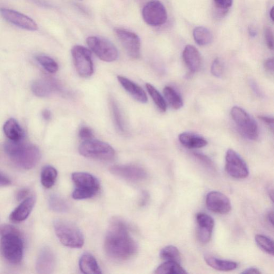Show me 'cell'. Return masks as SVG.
<instances>
[{
	"label": "cell",
	"mask_w": 274,
	"mask_h": 274,
	"mask_svg": "<svg viewBox=\"0 0 274 274\" xmlns=\"http://www.w3.org/2000/svg\"><path fill=\"white\" fill-rule=\"evenodd\" d=\"M105 252L110 258L118 261L129 259L137 251V245L131 237L129 227L123 220L113 218L104 240Z\"/></svg>",
	"instance_id": "obj_1"
},
{
	"label": "cell",
	"mask_w": 274,
	"mask_h": 274,
	"mask_svg": "<svg viewBox=\"0 0 274 274\" xmlns=\"http://www.w3.org/2000/svg\"><path fill=\"white\" fill-rule=\"evenodd\" d=\"M5 151L12 161L24 170H31L40 161L41 153L36 146L20 141L9 140L4 146Z\"/></svg>",
	"instance_id": "obj_2"
},
{
	"label": "cell",
	"mask_w": 274,
	"mask_h": 274,
	"mask_svg": "<svg viewBox=\"0 0 274 274\" xmlns=\"http://www.w3.org/2000/svg\"><path fill=\"white\" fill-rule=\"evenodd\" d=\"M0 253L8 263L19 264L23 259L24 243L20 231L2 236Z\"/></svg>",
	"instance_id": "obj_3"
},
{
	"label": "cell",
	"mask_w": 274,
	"mask_h": 274,
	"mask_svg": "<svg viewBox=\"0 0 274 274\" xmlns=\"http://www.w3.org/2000/svg\"><path fill=\"white\" fill-rule=\"evenodd\" d=\"M54 228L60 242L72 248H81L84 244V235L81 230L68 221L58 219L54 222Z\"/></svg>",
	"instance_id": "obj_4"
},
{
	"label": "cell",
	"mask_w": 274,
	"mask_h": 274,
	"mask_svg": "<svg viewBox=\"0 0 274 274\" xmlns=\"http://www.w3.org/2000/svg\"><path fill=\"white\" fill-rule=\"evenodd\" d=\"M72 180L75 185L73 198L76 200H83L94 197L100 188L99 181L93 175L87 173L77 172L72 175Z\"/></svg>",
	"instance_id": "obj_5"
},
{
	"label": "cell",
	"mask_w": 274,
	"mask_h": 274,
	"mask_svg": "<svg viewBox=\"0 0 274 274\" xmlns=\"http://www.w3.org/2000/svg\"><path fill=\"white\" fill-rule=\"evenodd\" d=\"M79 152L84 157L105 161L113 160L116 154L110 145L93 139L84 141L79 146Z\"/></svg>",
	"instance_id": "obj_6"
},
{
	"label": "cell",
	"mask_w": 274,
	"mask_h": 274,
	"mask_svg": "<svg viewBox=\"0 0 274 274\" xmlns=\"http://www.w3.org/2000/svg\"><path fill=\"white\" fill-rule=\"evenodd\" d=\"M233 120L241 133L250 140L258 139L259 131L257 122L245 110L235 106L231 111Z\"/></svg>",
	"instance_id": "obj_7"
},
{
	"label": "cell",
	"mask_w": 274,
	"mask_h": 274,
	"mask_svg": "<svg viewBox=\"0 0 274 274\" xmlns=\"http://www.w3.org/2000/svg\"><path fill=\"white\" fill-rule=\"evenodd\" d=\"M86 42L88 47L101 60L111 63L117 60V48L109 40L93 36L87 38Z\"/></svg>",
	"instance_id": "obj_8"
},
{
	"label": "cell",
	"mask_w": 274,
	"mask_h": 274,
	"mask_svg": "<svg viewBox=\"0 0 274 274\" xmlns=\"http://www.w3.org/2000/svg\"><path fill=\"white\" fill-rule=\"evenodd\" d=\"M72 56L77 72L84 78L91 76L94 72L92 52L82 46H75L72 50Z\"/></svg>",
	"instance_id": "obj_9"
},
{
	"label": "cell",
	"mask_w": 274,
	"mask_h": 274,
	"mask_svg": "<svg viewBox=\"0 0 274 274\" xmlns=\"http://www.w3.org/2000/svg\"><path fill=\"white\" fill-rule=\"evenodd\" d=\"M225 169L228 174L235 179H245L249 175L248 166L241 155L232 149H228L226 153Z\"/></svg>",
	"instance_id": "obj_10"
},
{
	"label": "cell",
	"mask_w": 274,
	"mask_h": 274,
	"mask_svg": "<svg viewBox=\"0 0 274 274\" xmlns=\"http://www.w3.org/2000/svg\"><path fill=\"white\" fill-rule=\"evenodd\" d=\"M142 15L144 21L147 24L154 26L165 24L168 17L166 8L157 0H153L146 4L143 8Z\"/></svg>",
	"instance_id": "obj_11"
},
{
	"label": "cell",
	"mask_w": 274,
	"mask_h": 274,
	"mask_svg": "<svg viewBox=\"0 0 274 274\" xmlns=\"http://www.w3.org/2000/svg\"><path fill=\"white\" fill-rule=\"evenodd\" d=\"M115 32L129 56L132 59H138L140 55L141 43L138 35L123 29H116Z\"/></svg>",
	"instance_id": "obj_12"
},
{
	"label": "cell",
	"mask_w": 274,
	"mask_h": 274,
	"mask_svg": "<svg viewBox=\"0 0 274 274\" xmlns=\"http://www.w3.org/2000/svg\"><path fill=\"white\" fill-rule=\"evenodd\" d=\"M0 14L5 20L21 29L29 31H36L38 29L37 23L30 17L19 12L1 8Z\"/></svg>",
	"instance_id": "obj_13"
},
{
	"label": "cell",
	"mask_w": 274,
	"mask_h": 274,
	"mask_svg": "<svg viewBox=\"0 0 274 274\" xmlns=\"http://www.w3.org/2000/svg\"><path fill=\"white\" fill-rule=\"evenodd\" d=\"M206 204L209 210L216 214H227L232 209L231 201L225 194L218 191H211L207 194Z\"/></svg>",
	"instance_id": "obj_14"
},
{
	"label": "cell",
	"mask_w": 274,
	"mask_h": 274,
	"mask_svg": "<svg viewBox=\"0 0 274 274\" xmlns=\"http://www.w3.org/2000/svg\"><path fill=\"white\" fill-rule=\"evenodd\" d=\"M110 172L114 175L127 180L139 182L146 179V171L136 165H116L111 167Z\"/></svg>",
	"instance_id": "obj_15"
},
{
	"label": "cell",
	"mask_w": 274,
	"mask_h": 274,
	"mask_svg": "<svg viewBox=\"0 0 274 274\" xmlns=\"http://www.w3.org/2000/svg\"><path fill=\"white\" fill-rule=\"evenodd\" d=\"M56 267V257L54 252L48 246L40 250L35 264V269L40 274H49Z\"/></svg>",
	"instance_id": "obj_16"
},
{
	"label": "cell",
	"mask_w": 274,
	"mask_h": 274,
	"mask_svg": "<svg viewBox=\"0 0 274 274\" xmlns=\"http://www.w3.org/2000/svg\"><path fill=\"white\" fill-rule=\"evenodd\" d=\"M196 222L198 239L203 244L208 243L214 228V219L206 213H199L196 215Z\"/></svg>",
	"instance_id": "obj_17"
},
{
	"label": "cell",
	"mask_w": 274,
	"mask_h": 274,
	"mask_svg": "<svg viewBox=\"0 0 274 274\" xmlns=\"http://www.w3.org/2000/svg\"><path fill=\"white\" fill-rule=\"evenodd\" d=\"M35 203L34 196L25 199L11 214L10 218L12 222L19 223L27 218L32 211Z\"/></svg>",
	"instance_id": "obj_18"
},
{
	"label": "cell",
	"mask_w": 274,
	"mask_h": 274,
	"mask_svg": "<svg viewBox=\"0 0 274 274\" xmlns=\"http://www.w3.org/2000/svg\"><path fill=\"white\" fill-rule=\"evenodd\" d=\"M183 58L185 65L191 72H197L200 69L201 56L195 47L190 45L185 47L183 52Z\"/></svg>",
	"instance_id": "obj_19"
},
{
	"label": "cell",
	"mask_w": 274,
	"mask_h": 274,
	"mask_svg": "<svg viewBox=\"0 0 274 274\" xmlns=\"http://www.w3.org/2000/svg\"><path fill=\"white\" fill-rule=\"evenodd\" d=\"M119 82L124 88L138 102L145 103L147 102V96L142 88L125 77L118 76Z\"/></svg>",
	"instance_id": "obj_20"
},
{
	"label": "cell",
	"mask_w": 274,
	"mask_h": 274,
	"mask_svg": "<svg viewBox=\"0 0 274 274\" xmlns=\"http://www.w3.org/2000/svg\"><path fill=\"white\" fill-rule=\"evenodd\" d=\"M60 89L57 82L49 79H39L34 81L32 85L33 92L39 97L47 96L52 92L59 91Z\"/></svg>",
	"instance_id": "obj_21"
},
{
	"label": "cell",
	"mask_w": 274,
	"mask_h": 274,
	"mask_svg": "<svg viewBox=\"0 0 274 274\" xmlns=\"http://www.w3.org/2000/svg\"><path fill=\"white\" fill-rule=\"evenodd\" d=\"M179 139L184 147L190 149L200 148L208 144L205 138L189 132H183L179 135Z\"/></svg>",
	"instance_id": "obj_22"
},
{
	"label": "cell",
	"mask_w": 274,
	"mask_h": 274,
	"mask_svg": "<svg viewBox=\"0 0 274 274\" xmlns=\"http://www.w3.org/2000/svg\"><path fill=\"white\" fill-rule=\"evenodd\" d=\"M81 271L86 274L101 273V269L94 256L89 253H83L79 261Z\"/></svg>",
	"instance_id": "obj_23"
},
{
	"label": "cell",
	"mask_w": 274,
	"mask_h": 274,
	"mask_svg": "<svg viewBox=\"0 0 274 274\" xmlns=\"http://www.w3.org/2000/svg\"><path fill=\"white\" fill-rule=\"evenodd\" d=\"M204 259L209 266L218 271H230L238 267L236 262L218 259L210 255H206Z\"/></svg>",
	"instance_id": "obj_24"
},
{
	"label": "cell",
	"mask_w": 274,
	"mask_h": 274,
	"mask_svg": "<svg viewBox=\"0 0 274 274\" xmlns=\"http://www.w3.org/2000/svg\"><path fill=\"white\" fill-rule=\"evenodd\" d=\"M4 131L7 138L12 141L22 140L24 132L17 122L11 119L7 121L4 126Z\"/></svg>",
	"instance_id": "obj_25"
},
{
	"label": "cell",
	"mask_w": 274,
	"mask_h": 274,
	"mask_svg": "<svg viewBox=\"0 0 274 274\" xmlns=\"http://www.w3.org/2000/svg\"><path fill=\"white\" fill-rule=\"evenodd\" d=\"M58 178V172L51 166L44 167L41 173V183L43 187L49 189L54 186Z\"/></svg>",
	"instance_id": "obj_26"
},
{
	"label": "cell",
	"mask_w": 274,
	"mask_h": 274,
	"mask_svg": "<svg viewBox=\"0 0 274 274\" xmlns=\"http://www.w3.org/2000/svg\"><path fill=\"white\" fill-rule=\"evenodd\" d=\"M163 93L166 100L173 108L178 110L183 107V101L182 97L174 88L169 86H166L164 88Z\"/></svg>",
	"instance_id": "obj_27"
},
{
	"label": "cell",
	"mask_w": 274,
	"mask_h": 274,
	"mask_svg": "<svg viewBox=\"0 0 274 274\" xmlns=\"http://www.w3.org/2000/svg\"><path fill=\"white\" fill-rule=\"evenodd\" d=\"M49 208L57 213H63L69 209L68 202L57 194H52L48 198Z\"/></svg>",
	"instance_id": "obj_28"
},
{
	"label": "cell",
	"mask_w": 274,
	"mask_h": 274,
	"mask_svg": "<svg viewBox=\"0 0 274 274\" xmlns=\"http://www.w3.org/2000/svg\"><path fill=\"white\" fill-rule=\"evenodd\" d=\"M193 38L198 45L206 46L213 41V35L211 32L204 26H199L194 30Z\"/></svg>",
	"instance_id": "obj_29"
},
{
	"label": "cell",
	"mask_w": 274,
	"mask_h": 274,
	"mask_svg": "<svg viewBox=\"0 0 274 274\" xmlns=\"http://www.w3.org/2000/svg\"><path fill=\"white\" fill-rule=\"evenodd\" d=\"M157 274H180L187 273L181 264L173 262L165 261L159 266L155 271Z\"/></svg>",
	"instance_id": "obj_30"
},
{
	"label": "cell",
	"mask_w": 274,
	"mask_h": 274,
	"mask_svg": "<svg viewBox=\"0 0 274 274\" xmlns=\"http://www.w3.org/2000/svg\"><path fill=\"white\" fill-rule=\"evenodd\" d=\"M160 258L165 261H173L181 264V256L178 248L173 245L167 246L160 253Z\"/></svg>",
	"instance_id": "obj_31"
},
{
	"label": "cell",
	"mask_w": 274,
	"mask_h": 274,
	"mask_svg": "<svg viewBox=\"0 0 274 274\" xmlns=\"http://www.w3.org/2000/svg\"><path fill=\"white\" fill-rule=\"evenodd\" d=\"M110 103L114 123L116 124L118 130L122 133H125L126 131L125 124L119 106L113 99H111Z\"/></svg>",
	"instance_id": "obj_32"
},
{
	"label": "cell",
	"mask_w": 274,
	"mask_h": 274,
	"mask_svg": "<svg viewBox=\"0 0 274 274\" xmlns=\"http://www.w3.org/2000/svg\"><path fill=\"white\" fill-rule=\"evenodd\" d=\"M146 87L149 94L151 96L158 108L161 112H165L167 111V103L162 95L151 84L147 83Z\"/></svg>",
	"instance_id": "obj_33"
},
{
	"label": "cell",
	"mask_w": 274,
	"mask_h": 274,
	"mask_svg": "<svg viewBox=\"0 0 274 274\" xmlns=\"http://www.w3.org/2000/svg\"><path fill=\"white\" fill-rule=\"evenodd\" d=\"M255 241L260 248L269 255H273V242L268 237L258 234L255 236Z\"/></svg>",
	"instance_id": "obj_34"
},
{
	"label": "cell",
	"mask_w": 274,
	"mask_h": 274,
	"mask_svg": "<svg viewBox=\"0 0 274 274\" xmlns=\"http://www.w3.org/2000/svg\"><path fill=\"white\" fill-rule=\"evenodd\" d=\"M36 60L40 65L50 74L57 73L59 69V66L57 62L52 58L43 55L36 57Z\"/></svg>",
	"instance_id": "obj_35"
},
{
	"label": "cell",
	"mask_w": 274,
	"mask_h": 274,
	"mask_svg": "<svg viewBox=\"0 0 274 274\" xmlns=\"http://www.w3.org/2000/svg\"><path fill=\"white\" fill-rule=\"evenodd\" d=\"M224 66L222 62L219 59H216L211 67V73L214 76L220 78L223 76Z\"/></svg>",
	"instance_id": "obj_36"
},
{
	"label": "cell",
	"mask_w": 274,
	"mask_h": 274,
	"mask_svg": "<svg viewBox=\"0 0 274 274\" xmlns=\"http://www.w3.org/2000/svg\"><path fill=\"white\" fill-rule=\"evenodd\" d=\"M264 34L268 47L272 50L273 48V35L271 29L267 26L264 28Z\"/></svg>",
	"instance_id": "obj_37"
},
{
	"label": "cell",
	"mask_w": 274,
	"mask_h": 274,
	"mask_svg": "<svg viewBox=\"0 0 274 274\" xmlns=\"http://www.w3.org/2000/svg\"><path fill=\"white\" fill-rule=\"evenodd\" d=\"M79 137L84 141L89 140L93 139V133L90 128L83 127L79 131Z\"/></svg>",
	"instance_id": "obj_38"
},
{
	"label": "cell",
	"mask_w": 274,
	"mask_h": 274,
	"mask_svg": "<svg viewBox=\"0 0 274 274\" xmlns=\"http://www.w3.org/2000/svg\"><path fill=\"white\" fill-rule=\"evenodd\" d=\"M19 231L16 228L11 225H3L0 226V236Z\"/></svg>",
	"instance_id": "obj_39"
},
{
	"label": "cell",
	"mask_w": 274,
	"mask_h": 274,
	"mask_svg": "<svg viewBox=\"0 0 274 274\" xmlns=\"http://www.w3.org/2000/svg\"><path fill=\"white\" fill-rule=\"evenodd\" d=\"M216 6L222 10H227L231 7L233 3V0H214Z\"/></svg>",
	"instance_id": "obj_40"
},
{
	"label": "cell",
	"mask_w": 274,
	"mask_h": 274,
	"mask_svg": "<svg viewBox=\"0 0 274 274\" xmlns=\"http://www.w3.org/2000/svg\"><path fill=\"white\" fill-rule=\"evenodd\" d=\"M30 191L28 189H22L17 192L16 199L17 201H21L28 198Z\"/></svg>",
	"instance_id": "obj_41"
},
{
	"label": "cell",
	"mask_w": 274,
	"mask_h": 274,
	"mask_svg": "<svg viewBox=\"0 0 274 274\" xmlns=\"http://www.w3.org/2000/svg\"><path fill=\"white\" fill-rule=\"evenodd\" d=\"M259 119L262 121L264 123L266 124L268 127H269L272 130L273 128V119L272 117L264 116H259L258 117Z\"/></svg>",
	"instance_id": "obj_42"
},
{
	"label": "cell",
	"mask_w": 274,
	"mask_h": 274,
	"mask_svg": "<svg viewBox=\"0 0 274 274\" xmlns=\"http://www.w3.org/2000/svg\"><path fill=\"white\" fill-rule=\"evenodd\" d=\"M12 183L11 180L4 174L0 172V187L8 186Z\"/></svg>",
	"instance_id": "obj_43"
},
{
	"label": "cell",
	"mask_w": 274,
	"mask_h": 274,
	"mask_svg": "<svg viewBox=\"0 0 274 274\" xmlns=\"http://www.w3.org/2000/svg\"><path fill=\"white\" fill-rule=\"evenodd\" d=\"M264 67L268 72L273 73L274 68L273 59H268L265 61Z\"/></svg>",
	"instance_id": "obj_44"
},
{
	"label": "cell",
	"mask_w": 274,
	"mask_h": 274,
	"mask_svg": "<svg viewBox=\"0 0 274 274\" xmlns=\"http://www.w3.org/2000/svg\"><path fill=\"white\" fill-rule=\"evenodd\" d=\"M261 273V272L258 269L254 268V267H251V268H247L242 272V273H243V274H248V273L259 274Z\"/></svg>",
	"instance_id": "obj_45"
},
{
	"label": "cell",
	"mask_w": 274,
	"mask_h": 274,
	"mask_svg": "<svg viewBox=\"0 0 274 274\" xmlns=\"http://www.w3.org/2000/svg\"><path fill=\"white\" fill-rule=\"evenodd\" d=\"M42 117L44 119L47 121L49 120L51 117V112L48 109L44 110L42 112Z\"/></svg>",
	"instance_id": "obj_46"
},
{
	"label": "cell",
	"mask_w": 274,
	"mask_h": 274,
	"mask_svg": "<svg viewBox=\"0 0 274 274\" xmlns=\"http://www.w3.org/2000/svg\"><path fill=\"white\" fill-rule=\"evenodd\" d=\"M147 199H148L147 194L144 193L142 199H141V205L142 206H144L146 204V203L147 202Z\"/></svg>",
	"instance_id": "obj_47"
},
{
	"label": "cell",
	"mask_w": 274,
	"mask_h": 274,
	"mask_svg": "<svg viewBox=\"0 0 274 274\" xmlns=\"http://www.w3.org/2000/svg\"><path fill=\"white\" fill-rule=\"evenodd\" d=\"M249 33L252 37H255L257 35V31L252 27L249 29Z\"/></svg>",
	"instance_id": "obj_48"
},
{
	"label": "cell",
	"mask_w": 274,
	"mask_h": 274,
	"mask_svg": "<svg viewBox=\"0 0 274 274\" xmlns=\"http://www.w3.org/2000/svg\"><path fill=\"white\" fill-rule=\"evenodd\" d=\"M268 220L269 223L271 224V226H273V211L270 212L268 215Z\"/></svg>",
	"instance_id": "obj_49"
},
{
	"label": "cell",
	"mask_w": 274,
	"mask_h": 274,
	"mask_svg": "<svg viewBox=\"0 0 274 274\" xmlns=\"http://www.w3.org/2000/svg\"><path fill=\"white\" fill-rule=\"evenodd\" d=\"M273 8L272 7L271 8V10L270 11V17L271 18L272 21H273Z\"/></svg>",
	"instance_id": "obj_50"
}]
</instances>
